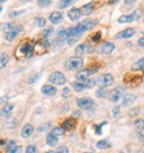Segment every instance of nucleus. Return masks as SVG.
Wrapping results in <instances>:
<instances>
[{
	"label": "nucleus",
	"mask_w": 144,
	"mask_h": 153,
	"mask_svg": "<svg viewBox=\"0 0 144 153\" xmlns=\"http://www.w3.org/2000/svg\"><path fill=\"white\" fill-rule=\"evenodd\" d=\"M23 12H24V10H21V11H15V12H11V13L9 15V17H11V18H13V17H17V16H19V15H22Z\"/></svg>",
	"instance_id": "43"
},
{
	"label": "nucleus",
	"mask_w": 144,
	"mask_h": 153,
	"mask_svg": "<svg viewBox=\"0 0 144 153\" xmlns=\"http://www.w3.org/2000/svg\"><path fill=\"white\" fill-rule=\"evenodd\" d=\"M137 131H139V134H140L141 138H144V126L143 128H141L140 130H137Z\"/></svg>",
	"instance_id": "47"
},
{
	"label": "nucleus",
	"mask_w": 144,
	"mask_h": 153,
	"mask_svg": "<svg viewBox=\"0 0 144 153\" xmlns=\"http://www.w3.org/2000/svg\"><path fill=\"white\" fill-rule=\"evenodd\" d=\"M135 33V30L132 29V28H128V29H125V30L121 31V32H119L118 35L115 36V38L118 39H129L131 37H133Z\"/></svg>",
	"instance_id": "11"
},
{
	"label": "nucleus",
	"mask_w": 144,
	"mask_h": 153,
	"mask_svg": "<svg viewBox=\"0 0 144 153\" xmlns=\"http://www.w3.org/2000/svg\"><path fill=\"white\" fill-rule=\"evenodd\" d=\"M46 142L49 146H56L58 144V138L57 137H54V135H52L51 133H49L48 135H47Z\"/></svg>",
	"instance_id": "21"
},
{
	"label": "nucleus",
	"mask_w": 144,
	"mask_h": 153,
	"mask_svg": "<svg viewBox=\"0 0 144 153\" xmlns=\"http://www.w3.org/2000/svg\"><path fill=\"white\" fill-rule=\"evenodd\" d=\"M119 112H120V107H115L113 109V114L114 115H118Z\"/></svg>",
	"instance_id": "46"
},
{
	"label": "nucleus",
	"mask_w": 144,
	"mask_h": 153,
	"mask_svg": "<svg viewBox=\"0 0 144 153\" xmlns=\"http://www.w3.org/2000/svg\"><path fill=\"white\" fill-rule=\"evenodd\" d=\"M137 43H139V46H140V47L144 48V37H142V38L139 39V41H137Z\"/></svg>",
	"instance_id": "45"
},
{
	"label": "nucleus",
	"mask_w": 144,
	"mask_h": 153,
	"mask_svg": "<svg viewBox=\"0 0 144 153\" xmlns=\"http://www.w3.org/2000/svg\"><path fill=\"white\" fill-rule=\"evenodd\" d=\"M95 94H96V97H99V98H104V97L108 96V90H106L105 88H101L96 91Z\"/></svg>",
	"instance_id": "32"
},
{
	"label": "nucleus",
	"mask_w": 144,
	"mask_h": 153,
	"mask_svg": "<svg viewBox=\"0 0 144 153\" xmlns=\"http://www.w3.org/2000/svg\"><path fill=\"white\" fill-rule=\"evenodd\" d=\"M4 142L2 141V140H0V146H4Z\"/></svg>",
	"instance_id": "48"
},
{
	"label": "nucleus",
	"mask_w": 144,
	"mask_h": 153,
	"mask_svg": "<svg viewBox=\"0 0 144 153\" xmlns=\"http://www.w3.org/2000/svg\"><path fill=\"white\" fill-rule=\"evenodd\" d=\"M100 39H101V33L100 32H96L95 35L92 36V41L93 42H98Z\"/></svg>",
	"instance_id": "42"
},
{
	"label": "nucleus",
	"mask_w": 144,
	"mask_h": 153,
	"mask_svg": "<svg viewBox=\"0 0 144 153\" xmlns=\"http://www.w3.org/2000/svg\"><path fill=\"white\" fill-rule=\"evenodd\" d=\"M34 21H36V25L38 26V27L42 28L46 26V19L45 18H42V17H39V18H36L34 19Z\"/></svg>",
	"instance_id": "31"
},
{
	"label": "nucleus",
	"mask_w": 144,
	"mask_h": 153,
	"mask_svg": "<svg viewBox=\"0 0 144 153\" xmlns=\"http://www.w3.org/2000/svg\"><path fill=\"white\" fill-rule=\"evenodd\" d=\"M80 33L76 30V28H69L67 30V41L69 45H74L80 38Z\"/></svg>",
	"instance_id": "5"
},
{
	"label": "nucleus",
	"mask_w": 144,
	"mask_h": 153,
	"mask_svg": "<svg viewBox=\"0 0 144 153\" xmlns=\"http://www.w3.org/2000/svg\"><path fill=\"white\" fill-rule=\"evenodd\" d=\"M58 38L67 39V30H65V29H60V30L58 31Z\"/></svg>",
	"instance_id": "37"
},
{
	"label": "nucleus",
	"mask_w": 144,
	"mask_h": 153,
	"mask_svg": "<svg viewBox=\"0 0 144 153\" xmlns=\"http://www.w3.org/2000/svg\"><path fill=\"white\" fill-rule=\"evenodd\" d=\"M96 148L100 150H105V149L111 148V144L106 141V140H101V141H99L98 143H96Z\"/></svg>",
	"instance_id": "27"
},
{
	"label": "nucleus",
	"mask_w": 144,
	"mask_h": 153,
	"mask_svg": "<svg viewBox=\"0 0 144 153\" xmlns=\"http://www.w3.org/2000/svg\"><path fill=\"white\" fill-rule=\"evenodd\" d=\"M123 92H124V89L122 88V87H117L113 90H111L109 92V99H110V101H112V102H118L119 100L121 99Z\"/></svg>",
	"instance_id": "6"
},
{
	"label": "nucleus",
	"mask_w": 144,
	"mask_h": 153,
	"mask_svg": "<svg viewBox=\"0 0 144 153\" xmlns=\"http://www.w3.org/2000/svg\"><path fill=\"white\" fill-rule=\"evenodd\" d=\"M51 4V1L50 0H45V1H38V6L39 7H47V6H49Z\"/></svg>",
	"instance_id": "41"
},
{
	"label": "nucleus",
	"mask_w": 144,
	"mask_h": 153,
	"mask_svg": "<svg viewBox=\"0 0 144 153\" xmlns=\"http://www.w3.org/2000/svg\"><path fill=\"white\" fill-rule=\"evenodd\" d=\"M76 103L81 109H84V110H89L93 107V100L91 98H80V99L76 100Z\"/></svg>",
	"instance_id": "9"
},
{
	"label": "nucleus",
	"mask_w": 144,
	"mask_h": 153,
	"mask_svg": "<svg viewBox=\"0 0 144 153\" xmlns=\"http://www.w3.org/2000/svg\"><path fill=\"white\" fill-rule=\"evenodd\" d=\"M114 49H115V46L112 42H103L100 47V52L103 54H110L111 52H113Z\"/></svg>",
	"instance_id": "10"
},
{
	"label": "nucleus",
	"mask_w": 144,
	"mask_h": 153,
	"mask_svg": "<svg viewBox=\"0 0 144 153\" xmlns=\"http://www.w3.org/2000/svg\"><path fill=\"white\" fill-rule=\"evenodd\" d=\"M73 4V1L72 0H65V1H60L59 4H58V7L61 8V9H63V8H67L69 6H71Z\"/></svg>",
	"instance_id": "33"
},
{
	"label": "nucleus",
	"mask_w": 144,
	"mask_h": 153,
	"mask_svg": "<svg viewBox=\"0 0 144 153\" xmlns=\"http://www.w3.org/2000/svg\"><path fill=\"white\" fill-rule=\"evenodd\" d=\"M91 71L90 70H87V69H83V70H79L78 72L76 73V79L79 81H84V80H88L89 79V76H91Z\"/></svg>",
	"instance_id": "13"
},
{
	"label": "nucleus",
	"mask_w": 144,
	"mask_h": 153,
	"mask_svg": "<svg viewBox=\"0 0 144 153\" xmlns=\"http://www.w3.org/2000/svg\"><path fill=\"white\" fill-rule=\"evenodd\" d=\"M33 53V47H31V45L29 42H23L21 43L17 50H16V57L17 58H22L27 57L30 58Z\"/></svg>",
	"instance_id": "1"
},
{
	"label": "nucleus",
	"mask_w": 144,
	"mask_h": 153,
	"mask_svg": "<svg viewBox=\"0 0 144 153\" xmlns=\"http://www.w3.org/2000/svg\"><path fill=\"white\" fill-rule=\"evenodd\" d=\"M17 35H18V33H17L16 31H12L10 33H7V35H6V39H7L8 41H12V40L17 37Z\"/></svg>",
	"instance_id": "36"
},
{
	"label": "nucleus",
	"mask_w": 144,
	"mask_h": 153,
	"mask_svg": "<svg viewBox=\"0 0 144 153\" xmlns=\"http://www.w3.org/2000/svg\"><path fill=\"white\" fill-rule=\"evenodd\" d=\"M49 81L53 84H57V85H63L65 83V76L60 71H54L50 74Z\"/></svg>",
	"instance_id": "4"
},
{
	"label": "nucleus",
	"mask_w": 144,
	"mask_h": 153,
	"mask_svg": "<svg viewBox=\"0 0 144 153\" xmlns=\"http://www.w3.org/2000/svg\"><path fill=\"white\" fill-rule=\"evenodd\" d=\"M26 153H37V148L34 146H27Z\"/></svg>",
	"instance_id": "40"
},
{
	"label": "nucleus",
	"mask_w": 144,
	"mask_h": 153,
	"mask_svg": "<svg viewBox=\"0 0 144 153\" xmlns=\"http://www.w3.org/2000/svg\"><path fill=\"white\" fill-rule=\"evenodd\" d=\"M83 65V59L81 57H71L67 60L65 67L68 70H76L80 69Z\"/></svg>",
	"instance_id": "3"
},
{
	"label": "nucleus",
	"mask_w": 144,
	"mask_h": 153,
	"mask_svg": "<svg viewBox=\"0 0 144 153\" xmlns=\"http://www.w3.org/2000/svg\"><path fill=\"white\" fill-rule=\"evenodd\" d=\"M80 83L82 85V88L84 89H91L92 87H94L95 84V81L92 80V79H88V80H84V81H80Z\"/></svg>",
	"instance_id": "25"
},
{
	"label": "nucleus",
	"mask_w": 144,
	"mask_h": 153,
	"mask_svg": "<svg viewBox=\"0 0 144 153\" xmlns=\"http://www.w3.org/2000/svg\"><path fill=\"white\" fill-rule=\"evenodd\" d=\"M49 20L53 23V25H57V23H59L60 21H62V13L59 11L52 12L49 17Z\"/></svg>",
	"instance_id": "19"
},
{
	"label": "nucleus",
	"mask_w": 144,
	"mask_h": 153,
	"mask_svg": "<svg viewBox=\"0 0 144 153\" xmlns=\"http://www.w3.org/2000/svg\"><path fill=\"white\" fill-rule=\"evenodd\" d=\"M132 70H135V71H141V70H144V58H141L139 61L134 62L132 65Z\"/></svg>",
	"instance_id": "23"
},
{
	"label": "nucleus",
	"mask_w": 144,
	"mask_h": 153,
	"mask_svg": "<svg viewBox=\"0 0 144 153\" xmlns=\"http://www.w3.org/2000/svg\"><path fill=\"white\" fill-rule=\"evenodd\" d=\"M41 92L45 94V96H54L56 93H57V88L54 87V85H51V84H46V85H43L41 89Z\"/></svg>",
	"instance_id": "12"
},
{
	"label": "nucleus",
	"mask_w": 144,
	"mask_h": 153,
	"mask_svg": "<svg viewBox=\"0 0 144 153\" xmlns=\"http://www.w3.org/2000/svg\"><path fill=\"white\" fill-rule=\"evenodd\" d=\"M33 131H34L33 126L28 123V124H26V126L22 128V130H21V135H22L23 138H29L31 134L33 133Z\"/></svg>",
	"instance_id": "17"
},
{
	"label": "nucleus",
	"mask_w": 144,
	"mask_h": 153,
	"mask_svg": "<svg viewBox=\"0 0 144 153\" xmlns=\"http://www.w3.org/2000/svg\"><path fill=\"white\" fill-rule=\"evenodd\" d=\"M72 87H73V89H74L76 92L83 91V88H82V85H81L80 82H73V83H72Z\"/></svg>",
	"instance_id": "35"
},
{
	"label": "nucleus",
	"mask_w": 144,
	"mask_h": 153,
	"mask_svg": "<svg viewBox=\"0 0 144 153\" xmlns=\"http://www.w3.org/2000/svg\"><path fill=\"white\" fill-rule=\"evenodd\" d=\"M13 27H15V26H12L11 23H4V27H2V29H4V31L6 32V35H7V33H10V32H12V30H13Z\"/></svg>",
	"instance_id": "34"
},
{
	"label": "nucleus",
	"mask_w": 144,
	"mask_h": 153,
	"mask_svg": "<svg viewBox=\"0 0 144 153\" xmlns=\"http://www.w3.org/2000/svg\"><path fill=\"white\" fill-rule=\"evenodd\" d=\"M81 16H82L81 10L78 9V8H72L71 10H69V12H68L69 19L72 20V21H76V20H79Z\"/></svg>",
	"instance_id": "14"
},
{
	"label": "nucleus",
	"mask_w": 144,
	"mask_h": 153,
	"mask_svg": "<svg viewBox=\"0 0 144 153\" xmlns=\"http://www.w3.org/2000/svg\"><path fill=\"white\" fill-rule=\"evenodd\" d=\"M62 96L65 97V98H68V97L70 96V88L63 89V93H62Z\"/></svg>",
	"instance_id": "44"
},
{
	"label": "nucleus",
	"mask_w": 144,
	"mask_h": 153,
	"mask_svg": "<svg viewBox=\"0 0 144 153\" xmlns=\"http://www.w3.org/2000/svg\"><path fill=\"white\" fill-rule=\"evenodd\" d=\"M50 133L58 138V137H61V135H63V134L65 133V129H63L62 126H57V128H53Z\"/></svg>",
	"instance_id": "24"
},
{
	"label": "nucleus",
	"mask_w": 144,
	"mask_h": 153,
	"mask_svg": "<svg viewBox=\"0 0 144 153\" xmlns=\"http://www.w3.org/2000/svg\"><path fill=\"white\" fill-rule=\"evenodd\" d=\"M56 153H69V149L65 146H59L57 149V151H56Z\"/></svg>",
	"instance_id": "39"
},
{
	"label": "nucleus",
	"mask_w": 144,
	"mask_h": 153,
	"mask_svg": "<svg viewBox=\"0 0 144 153\" xmlns=\"http://www.w3.org/2000/svg\"><path fill=\"white\" fill-rule=\"evenodd\" d=\"M12 110H13V104H11V103L4 104V108H2V110L0 111V115H1V117H7V115H9L11 113Z\"/></svg>",
	"instance_id": "20"
},
{
	"label": "nucleus",
	"mask_w": 144,
	"mask_h": 153,
	"mask_svg": "<svg viewBox=\"0 0 144 153\" xmlns=\"http://www.w3.org/2000/svg\"><path fill=\"white\" fill-rule=\"evenodd\" d=\"M76 124V119H67L63 124H62V128L65 129V131H70L72 130Z\"/></svg>",
	"instance_id": "18"
},
{
	"label": "nucleus",
	"mask_w": 144,
	"mask_h": 153,
	"mask_svg": "<svg viewBox=\"0 0 144 153\" xmlns=\"http://www.w3.org/2000/svg\"><path fill=\"white\" fill-rule=\"evenodd\" d=\"M22 150V146H16V142L10 140L8 142V146H7V153H20Z\"/></svg>",
	"instance_id": "15"
},
{
	"label": "nucleus",
	"mask_w": 144,
	"mask_h": 153,
	"mask_svg": "<svg viewBox=\"0 0 144 153\" xmlns=\"http://www.w3.org/2000/svg\"><path fill=\"white\" fill-rule=\"evenodd\" d=\"M48 48H49V42H48V40L41 39L33 48V51H36V53L41 54V53H45L47 50H48Z\"/></svg>",
	"instance_id": "8"
},
{
	"label": "nucleus",
	"mask_w": 144,
	"mask_h": 153,
	"mask_svg": "<svg viewBox=\"0 0 144 153\" xmlns=\"http://www.w3.org/2000/svg\"><path fill=\"white\" fill-rule=\"evenodd\" d=\"M143 17V11L141 9H137L131 13V15H123L119 18V22L120 23H129L133 21H137Z\"/></svg>",
	"instance_id": "2"
},
{
	"label": "nucleus",
	"mask_w": 144,
	"mask_h": 153,
	"mask_svg": "<svg viewBox=\"0 0 144 153\" xmlns=\"http://www.w3.org/2000/svg\"><path fill=\"white\" fill-rule=\"evenodd\" d=\"M1 10H2V4H0V12H1Z\"/></svg>",
	"instance_id": "50"
},
{
	"label": "nucleus",
	"mask_w": 144,
	"mask_h": 153,
	"mask_svg": "<svg viewBox=\"0 0 144 153\" xmlns=\"http://www.w3.org/2000/svg\"><path fill=\"white\" fill-rule=\"evenodd\" d=\"M93 9H94V2H89V4H84L83 7L80 8L81 13L84 16H89L92 11H93Z\"/></svg>",
	"instance_id": "16"
},
{
	"label": "nucleus",
	"mask_w": 144,
	"mask_h": 153,
	"mask_svg": "<svg viewBox=\"0 0 144 153\" xmlns=\"http://www.w3.org/2000/svg\"><path fill=\"white\" fill-rule=\"evenodd\" d=\"M46 153H56V152H54V151H47Z\"/></svg>",
	"instance_id": "49"
},
{
	"label": "nucleus",
	"mask_w": 144,
	"mask_h": 153,
	"mask_svg": "<svg viewBox=\"0 0 144 153\" xmlns=\"http://www.w3.org/2000/svg\"><path fill=\"white\" fill-rule=\"evenodd\" d=\"M51 128V123L50 122H46L43 123V124H41V126L38 128V131L39 132H46V131H48Z\"/></svg>",
	"instance_id": "30"
},
{
	"label": "nucleus",
	"mask_w": 144,
	"mask_h": 153,
	"mask_svg": "<svg viewBox=\"0 0 144 153\" xmlns=\"http://www.w3.org/2000/svg\"><path fill=\"white\" fill-rule=\"evenodd\" d=\"M87 51V43H81L76 48V53L78 56H82Z\"/></svg>",
	"instance_id": "29"
},
{
	"label": "nucleus",
	"mask_w": 144,
	"mask_h": 153,
	"mask_svg": "<svg viewBox=\"0 0 144 153\" xmlns=\"http://www.w3.org/2000/svg\"><path fill=\"white\" fill-rule=\"evenodd\" d=\"M84 153H91V152H84Z\"/></svg>",
	"instance_id": "51"
},
{
	"label": "nucleus",
	"mask_w": 144,
	"mask_h": 153,
	"mask_svg": "<svg viewBox=\"0 0 144 153\" xmlns=\"http://www.w3.org/2000/svg\"><path fill=\"white\" fill-rule=\"evenodd\" d=\"M53 32V28H48V29H46V30H43L42 31V36L45 37V38H47V37H49L51 33Z\"/></svg>",
	"instance_id": "38"
},
{
	"label": "nucleus",
	"mask_w": 144,
	"mask_h": 153,
	"mask_svg": "<svg viewBox=\"0 0 144 153\" xmlns=\"http://www.w3.org/2000/svg\"><path fill=\"white\" fill-rule=\"evenodd\" d=\"M8 61H9V56L7 53H4L0 56V69L4 68L7 65Z\"/></svg>",
	"instance_id": "28"
},
{
	"label": "nucleus",
	"mask_w": 144,
	"mask_h": 153,
	"mask_svg": "<svg viewBox=\"0 0 144 153\" xmlns=\"http://www.w3.org/2000/svg\"><path fill=\"white\" fill-rule=\"evenodd\" d=\"M81 25H82V27L84 28V30H91L92 28L94 27L95 22L93 21V20H84V21H82V22H80Z\"/></svg>",
	"instance_id": "26"
},
{
	"label": "nucleus",
	"mask_w": 144,
	"mask_h": 153,
	"mask_svg": "<svg viewBox=\"0 0 144 153\" xmlns=\"http://www.w3.org/2000/svg\"><path fill=\"white\" fill-rule=\"evenodd\" d=\"M135 99H137V96H134V94H126V96H124V98H123L122 104H123V105H130V104L133 103V102L135 101Z\"/></svg>",
	"instance_id": "22"
},
{
	"label": "nucleus",
	"mask_w": 144,
	"mask_h": 153,
	"mask_svg": "<svg viewBox=\"0 0 144 153\" xmlns=\"http://www.w3.org/2000/svg\"><path fill=\"white\" fill-rule=\"evenodd\" d=\"M114 81V78L112 74H110V73H106V74H103V76H101L100 78L98 79V83L102 87V88H105V87H108V85H111V84L113 83Z\"/></svg>",
	"instance_id": "7"
}]
</instances>
